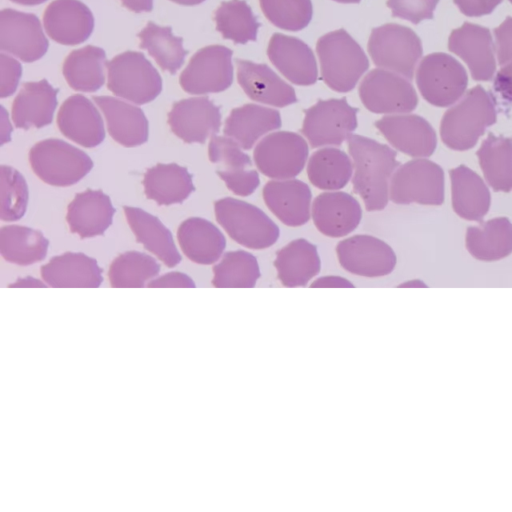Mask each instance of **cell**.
<instances>
[{
  "label": "cell",
  "mask_w": 512,
  "mask_h": 512,
  "mask_svg": "<svg viewBox=\"0 0 512 512\" xmlns=\"http://www.w3.org/2000/svg\"><path fill=\"white\" fill-rule=\"evenodd\" d=\"M347 142L354 168V192L362 198L367 211L384 209L389 200L391 177L400 166L396 151L361 135L352 134Z\"/></svg>",
  "instance_id": "cell-1"
},
{
  "label": "cell",
  "mask_w": 512,
  "mask_h": 512,
  "mask_svg": "<svg viewBox=\"0 0 512 512\" xmlns=\"http://www.w3.org/2000/svg\"><path fill=\"white\" fill-rule=\"evenodd\" d=\"M495 101L490 92L477 85L459 103L448 109L441 120L440 136L453 150L464 151L476 145L486 129L496 122Z\"/></svg>",
  "instance_id": "cell-2"
},
{
  "label": "cell",
  "mask_w": 512,
  "mask_h": 512,
  "mask_svg": "<svg viewBox=\"0 0 512 512\" xmlns=\"http://www.w3.org/2000/svg\"><path fill=\"white\" fill-rule=\"evenodd\" d=\"M316 52L323 81L337 92L351 91L369 68L363 49L344 29L320 37Z\"/></svg>",
  "instance_id": "cell-3"
},
{
  "label": "cell",
  "mask_w": 512,
  "mask_h": 512,
  "mask_svg": "<svg viewBox=\"0 0 512 512\" xmlns=\"http://www.w3.org/2000/svg\"><path fill=\"white\" fill-rule=\"evenodd\" d=\"M217 222L235 242L249 249H265L279 238V228L257 206L226 197L214 203Z\"/></svg>",
  "instance_id": "cell-4"
},
{
  "label": "cell",
  "mask_w": 512,
  "mask_h": 512,
  "mask_svg": "<svg viewBox=\"0 0 512 512\" xmlns=\"http://www.w3.org/2000/svg\"><path fill=\"white\" fill-rule=\"evenodd\" d=\"M29 163L38 178L57 187L76 184L93 167V161L84 151L55 138L36 143L29 151Z\"/></svg>",
  "instance_id": "cell-5"
},
{
  "label": "cell",
  "mask_w": 512,
  "mask_h": 512,
  "mask_svg": "<svg viewBox=\"0 0 512 512\" xmlns=\"http://www.w3.org/2000/svg\"><path fill=\"white\" fill-rule=\"evenodd\" d=\"M108 89L135 104L153 101L162 90V78L141 52L126 51L106 64Z\"/></svg>",
  "instance_id": "cell-6"
},
{
  "label": "cell",
  "mask_w": 512,
  "mask_h": 512,
  "mask_svg": "<svg viewBox=\"0 0 512 512\" xmlns=\"http://www.w3.org/2000/svg\"><path fill=\"white\" fill-rule=\"evenodd\" d=\"M368 52L379 68L412 80L423 50L420 38L411 28L388 23L372 30Z\"/></svg>",
  "instance_id": "cell-7"
},
{
  "label": "cell",
  "mask_w": 512,
  "mask_h": 512,
  "mask_svg": "<svg viewBox=\"0 0 512 512\" xmlns=\"http://www.w3.org/2000/svg\"><path fill=\"white\" fill-rule=\"evenodd\" d=\"M416 83L422 97L437 107H448L464 94L468 77L454 57L436 52L425 56L416 71Z\"/></svg>",
  "instance_id": "cell-8"
},
{
  "label": "cell",
  "mask_w": 512,
  "mask_h": 512,
  "mask_svg": "<svg viewBox=\"0 0 512 512\" xmlns=\"http://www.w3.org/2000/svg\"><path fill=\"white\" fill-rule=\"evenodd\" d=\"M389 198L396 204L441 205L444 201V172L428 159H413L393 173Z\"/></svg>",
  "instance_id": "cell-9"
},
{
  "label": "cell",
  "mask_w": 512,
  "mask_h": 512,
  "mask_svg": "<svg viewBox=\"0 0 512 512\" xmlns=\"http://www.w3.org/2000/svg\"><path fill=\"white\" fill-rule=\"evenodd\" d=\"M357 112L345 97L320 99L304 110L301 132L313 148L341 145L357 127Z\"/></svg>",
  "instance_id": "cell-10"
},
{
  "label": "cell",
  "mask_w": 512,
  "mask_h": 512,
  "mask_svg": "<svg viewBox=\"0 0 512 512\" xmlns=\"http://www.w3.org/2000/svg\"><path fill=\"white\" fill-rule=\"evenodd\" d=\"M308 156L306 140L290 131H277L266 135L253 152L257 169L275 180L296 177L303 170Z\"/></svg>",
  "instance_id": "cell-11"
},
{
  "label": "cell",
  "mask_w": 512,
  "mask_h": 512,
  "mask_svg": "<svg viewBox=\"0 0 512 512\" xmlns=\"http://www.w3.org/2000/svg\"><path fill=\"white\" fill-rule=\"evenodd\" d=\"M232 55L233 51L222 45L198 50L180 74V86L193 95L226 90L233 82Z\"/></svg>",
  "instance_id": "cell-12"
},
{
  "label": "cell",
  "mask_w": 512,
  "mask_h": 512,
  "mask_svg": "<svg viewBox=\"0 0 512 512\" xmlns=\"http://www.w3.org/2000/svg\"><path fill=\"white\" fill-rule=\"evenodd\" d=\"M359 96L363 105L377 114H405L418 104L417 93L408 80L380 68L363 78Z\"/></svg>",
  "instance_id": "cell-13"
},
{
  "label": "cell",
  "mask_w": 512,
  "mask_h": 512,
  "mask_svg": "<svg viewBox=\"0 0 512 512\" xmlns=\"http://www.w3.org/2000/svg\"><path fill=\"white\" fill-rule=\"evenodd\" d=\"M340 265L348 272L364 277L390 274L396 265L393 249L384 241L370 235H354L336 246Z\"/></svg>",
  "instance_id": "cell-14"
},
{
  "label": "cell",
  "mask_w": 512,
  "mask_h": 512,
  "mask_svg": "<svg viewBox=\"0 0 512 512\" xmlns=\"http://www.w3.org/2000/svg\"><path fill=\"white\" fill-rule=\"evenodd\" d=\"M49 42L39 18L32 13L5 8L0 14V48L24 62H34L47 52Z\"/></svg>",
  "instance_id": "cell-15"
},
{
  "label": "cell",
  "mask_w": 512,
  "mask_h": 512,
  "mask_svg": "<svg viewBox=\"0 0 512 512\" xmlns=\"http://www.w3.org/2000/svg\"><path fill=\"white\" fill-rule=\"evenodd\" d=\"M172 132L186 143H204L221 126L220 108L208 97H192L175 102L168 113Z\"/></svg>",
  "instance_id": "cell-16"
},
{
  "label": "cell",
  "mask_w": 512,
  "mask_h": 512,
  "mask_svg": "<svg viewBox=\"0 0 512 512\" xmlns=\"http://www.w3.org/2000/svg\"><path fill=\"white\" fill-rule=\"evenodd\" d=\"M375 127L398 151L412 157H428L437 146L430 123L415 114H393L375 122Z\"/></svg>",
  "instance_id": "cell-17"
},
{
  "label": "cell",
  "mask_w": 512,
  "mask_h": 512,
  "mask_svg": "<svg viewBox=\"0 0 512 512\" xmlns=\"http://www.w3.org/2000/svg\"><path fill=\"white\" fill-rule=\"evenodd\" d=\"M448 48L468 65L476 81L492 79L496 62L490 30L486 27L465 22L454 29L448 40Z\"/></svg>",
  "instance_id": "cell-18"
},
{
  "label": "cell",
  "mask_w": 512,
  "mask_h": 512,
  "mask_svg": "<svg viewBox=\"0 0 512 512\" xmlns=\"http://www.w3.org/2000/svg\"><path fill=\"white\" fill-rule=\"evenodd\" d=\"M43 24L48 36L55 42L77 45L90 37L94 17L80 0H54L44 11Z\"/></svg>",
  "instance_id": "cell-19"
},
{
  "label": "cell",
  "mask_w": 512,
  "mask_h": 512,
  "mask_svg": "<svg viewBox=\"0 0 512 512\" xmlns=\"http://www.w3.org/2000/svg\"><path fill=\"white\" fill-rule=\"evenodd\" d=\"M267 55L279 72L293 84L307 86L317 81L318 69L314 53L299 38L273 34Z\"/></svg>",
  "instance_id": "cell-20"
},
{
  "label": "cell",
  "mask_w": 512,
  "mask_h": 512,
  "mask_svg": "<svg viewBox=\"0 0 512 512\" xmlns=\"http://www.w3.org/2000/svg\"><path fill=\"white\" fill-rule=\"evenodd\" d=\"M60 132L86 148L98 146L105 138L103 119L96 106L85 96L68 97L57 114Z\"/></svg>",
  "instance_id": "cell-21"
},
{
  "label": "cell",
  "mask_w": 512,
  "mask_h": 512,
  "mask_svg": "<svg viewBox=\"0 0 512 512\" xmlns=\"http://www.w3.org/2000/svg\"><path fill=\"white\" fill-rule=\"evenodd\" d=\"M311 216L322 234L339 238L357 228L362 218V209L350 194L330 191L321 193L314 199Z\"/></svg>",
  "instance_id": "cell-22"
},
{
  "label": "cell",
  "mask_w": 512,
  "mask_h": 512,
  "mask_svg": "<svg viewBox=\"0 0 512 512\" xmlns=\"http://www.w3.org/2000/svg\"><path fill=\"white\" fill-rule=\"evenodd\" d=\"M263 199L270 211L287 226L298 227L310 219L312 193L303 181L294 178L269 181L263 188Z\"/></svg>",
  "instance_id": "cell-23"
},
{
  "label": "cell",
  "mask_w": 512,
  "mask_h": 512,
  "mask_svg": "<svg viewBox=\"0 0 512 512\" xmlns=\"http://www.w3.org/2000/svg\"><path fill=\"white\" fill-rule=\"evenodd\" d=\"M237 80L246 95L263 104L284 107L297 102L294 89L266 64L236 59Z\"/></svg>",
  "instance_id": "cell-24"
},
{
  "label": "cell",
  "mask_w": 512,
  "mask_h": 512,
  "mask_svg": "<svg viewBox=\"0 0 512 512\" xmlns=\"http://www.w3.org/2000/svg\"><path fill=\"white\" fill-rule=\"evenodd\" d=\"M115 208L102 190L87 189L75 195L67 207L66 221L81 238L102 235L112 224Z\"/></svg>",
  "instance_id": "cell-25"
},
{
  "label": "cell",
  "mask_w": 512,
  "mask_h": 512,
  "mask_svg": "<svg viewBox=\"0 0 512 512\" xmlns=\"http://www.w3.org/2000/svg\"><path fill=\"white\" fill-rule=\"evenodd\" d=\"M40 271L45 283L54 288H96L103 281L97 261L81 252L54 256Z\"/></svg>",
  "instance_id": "cell-26"
},
{
  "label": "cell",
  "mask_w": 512,
  "mask_h": 512,
  "mask_svg": "<svg viewBox=\"0 0 512 512\" xmlns=\"http://www.w3.org/2000/svg\"><path fill=\"white\" fill-rule=\"evenodd\" d=\"M105 116L110 136L125 147H135L148 140V120L137 106L110 96H94Z\"/></svg>",
  "instance_id": "cell-27"
},
{
  "label": "cell",
  "mask_w": 512,
  "mask_h": 512,
  "mask_svg": "<svg viewBox=\"0 0 512 512\" xmlns=\"http://www.w3.org/2000/svg\"><path fill=\"white\" fill-rule=\"evenodd\" d=\"M58 89L46 79L26 82L12 103V120L19 129L49 125L57 107Z\"/></svg>",
  "instance_id": "cell-28"
},
{
  "label": "cell",
  "mask_w": 512,
  "mask_h": 512,
  "mask_svg": "<svg viewBox=\"0 0 512 512\" xmlns=\"http://www.w3.org/2000/svg\"><path fill=\"white\" fill-rule=\"evenodd\" d=\"M279 111L257 104L232 109L225 120L223 132L244 150L251 149L268 132L281 127Z\"/></svg>",
  "instance_id": "cell-29"
},
{
  "label": "cell",
  "mask_w": 512,
  "mask_h": 512,
  "mask_svg": "<svg viewBox=\"0 0 512 512\" xmlns=\"http://www.w3.org/2000/svg\"><path fill=\"white\" fill-rule=\"evenodd\" d=\"M124 214L137 241L166 266L174 267L182 259L170 230L154 215L131 206H124Z\"/></svg>",
  "instance_id": "cell-30"
},
{
  "label": "cell",
  "mask_w": 512,
  "mask_h": 512,
  "mask_svg": "<svg viewBox=\"0 0 512 512\" xmlns=\"http://www.w3.org/2000/svg\"><path fill=\"white\" fill-rule=\"evenodd\" d=\"M177 238L184 254L202 265L215 263L226 247V239L220 229L200 217L184 220L178 228Z\"/></svg>",
  "instance_id": "cell-31"
},
{
  "label": "cell",
  "mask_w": 512,
  "mask_h": 512,
  "mask_svg": "<svg viewBox=\"0 0 512 512\" xmlns=\"http://www.w3.org/2000/svg\"><path fill=\"white\" fill-rule=\"evenodd\" d=\"M142 183L146 197L161 206L182 203L195 190L190 172L176 163L149 168Z\"/></svg>",
  "instance_id": "cell-32"
},
{
  "label": "cell",
  "mask_w": 512,
  "mask_h": 512,
  "mask_svg": "<svg viewBox=\"0 0 512 512\" xmlns=\"http://www.w3.org/2000/svg\"><path fill=\"white\" fill-rule=\"evenodd\" d=\"M452 207L463 219L481 222L490 208V192L482 178L465 165L450 170Z\"/></svg>",
  "instance_id": "cell-33"
},
{
  "label": "cell",
  "mask_w": 512,
  "mask_h": 512,
  "mask_svg": "<svg viewBox=\"0 0 512 512\" xmlns=\"http://www.w3.org/2000/svg\"><path fill=\"white\" fill-rule=\"evenodd\" d=\"M274 266L283 286L301 287L320 272L321 262L315 245L296 239L277 252Z\"/></svg>",
  "instance_id": "cell-34"
},
{
  "label": "cell",
  "mask_w": 512,
  "mask_h": 512,
  "mask_svg": "<svg viewBox=\"0 0 512 512\" xmlns=\"http://www.w3.org/2000/svg\"><path fill=\"white\" fill-rule=\"evenodd\" d=\"M466 248L476 259L496 261L512 253V223L506 217H497L466 231Z\"/></svg>",
  "instance_id": "cell-35"
},
{
  "label": "cell",
  "mask_w": 512,
  "mask_h": 512,
  "mask_svg": "<svg viewBox=\"0 0 512 512\" xmlns=\"http://www.w3.org/2000/svg\"><path fill=\"white\" fill-rule=\"evenodd\" d=\"M106 54L100 47L88 45L72 51L63 63V75L76 91L94 92L105 82Z\"/></svg>",
  "instance_id": "cell-36"
},
{
  "label": "cell",
  "mask_w": 512,
  "mask_h": 512,
  "mask_svg": "<svg viewBox=\"0 0 512 512\" xmlns=\"http://www.w3.org/2000/svg\"><path fill=\"white\" fill-rule=\"evenodd\" d=\"M485 180L494 191L512 190V138L489 133L476 152Z\"/></svg>",
  "instance_id": "cell-37"
},
{
  "label": "cell",
  "mask_w": 512,
  "mask_h": 512,
  "mask_svg": "<svg viewBox=\"0 0 512 512\" xmlns=\"http://www.w3.org/2000/svg\"><path fill=\"white\" fill-rule=\"evenodd\" d=\"M353 170L351 158L344 151L329 146L315 151L307 164L310 182L321 190L335 191L345 187Z\"/></svg>",
  "instance_id": "cell-38"
},
{
  "label": "cell",
  "mask_w": 512,
  "mask_h": 512,
  "mask_svg": "<svg viewBox=\"0 0 512 512\" xmlns=\"http://www.w3.org/2000/svg\"><path fill=\"white\" fill-rule=\"evenodd\" d=\"M49 241L38 230L21 225L3 226L0 231V252L13 264L31 265L46 257Z\"/></svg>",
  "instance_id": "cell-39"
},
{
  "label": "cell",
  "mask_w": 512,
  "mask_h": 512,
  "mask_svg": "<svg viewBox=\"0 0 512 512\" xmlns=\"http://www.w3.org/2000/svg\"><path fill=\"white\" fill-rule=\"evenodd\" d=\"M138 37L140 48L146 49L162 70L175 74L183 65L188 51L183 47V39L173 35L171 27L149 21Z\"/></svg>",
  "instance_id": "cell-40"
},
{
  "label": "cell",
  "mask_w": 512,
  "mask_h": 512,
  "mask_svg": "<svg viewBox=\"0 0 512 512\" xmlns=\"http://www.w3.org/2000/svg\"><path fill=\"white\" fill-rule=\"evenodd\" d=\"M216 29L223 38L236 44L255 41L260 23L245 0H229L220 4L214 13Z\"/></svg>",
  "instance_id": "cell-41"
},
{
  "label": "cell",
  "mask_w": 512,
  "mask_h": 512,
  "mask_svg": "<svg viewBox=\"0 0 512 512\" xmlns=\"http://www.w3.org/2000/svg\"><path fill=\"white\" fill-rule=\"evenodd\" d=\"M160 272V264L150 255L127 251L116 257L108 271L109 282L115 288L147 286Z\"/></svg>",
  "instance_id": "cell-42"
},
{
  "label": "cell",
  "mask_w": 512,
  "mask_h": 512,
  "mask_svg": "<svg viewBox=\"0 0 512 512\" xmlns=\"http://www.w3.org/2000/svg\"><path fill=\"white\" fill-rule=\"evenodd\" d=\"M260 276L254 255L243 250L229 251L213 267L212 284L217 288H252Z\"/></svg>",
  "instance_id": "cell-43"
},
{
  "label": "cell",
  "mask_w": 512,
  "mask_h": 512,
  "mask_svg": "<svg viewBox=\"0 0 512 512\" xmlns=\"http://www.w3.org/2000/svg\"><path fill=\"white\" fill-rule=\"evenodd\" d=\"M266 18L280 29L299 31L311 21V0H259Z\"/></svg>",
  "instance_id": "cell-44"
},
{
  "label": "cell",
  "mask_w": 512,
  "mask_h": 512,
  "mask_svg": "<svg viewBox=\"0 0 512 512\" xmlns=\"http://www.w3.org/2000/svg\"><path fill=\"white\" fill-rule=\"evenodd\" d=\"M1 219L12 222L26 212L29 190L24 176L15 168L1 165Z\"/></svg>",
  "instance_id": "cell-45"
},
{
  "label": "cell",
  "mask_w": 512,
  "mask_h": 512,
  "mask_svg": "<svg viewBox=\"0 0 512 512\" xmlns=\"http://www.w3.org/2000/svg\"><path fill=\"white\" fill-rule=\"evenodd\" d=\"M208 157L212 163L222 164L227 170L246 169L252 166L248 154L228 136L213 135L208 146Z\"/></svg>",
  "instance_id": "cell-46"
},
{
  "label": "cell",
  "mask_w": 512,
  "mask_h": 512,
  "mask_svg": "<svg viewBox=\"0 0 512 512\" xmlns=\"http://www.w3.org/2000/svg\"><path fill=\"white\" fill-rule=\"evenodd\" d=\"M439 0H387V6L393 17L418 24L425 19H432Z\"/></svg>",
  "instance_id": "cell-47"
},
{
  "label": "cell",
  "mask_w": 512,
  "mask_h": 512,
  "mask_svg": "<svg viewBox=\"0 0 512 512\" xmlns=\"http://www.w3.org/2000/svg\"><path fill=\"white\" fill-rule=\"evenodd\" d=\"M227 188L238 196H249L259 186V174L253 169L217 170Z\"/></svg>",
  "instance_id": "cell-48"
},
{
  "label": "cell",
  "mask_w": 512,
  "mask_h": 512,
  "mask_svg": "<svg viewBox=\"0 0 512 512\" xmlns=\"http://www.w3.org/2000/svg\"><path fill=\"white\" fill-rule=\"evenodd\" d=\"M1 85L0 96L6 98L11 96L18 84L22 74L21 64L11 56L0 54Z\"/></svg>",
  "instance_id": "cell-49"
},
{
  "label": "cell",
  "mask_w": 512,
  "mask_h": 512,
  "mask_svg": "<svg viewBox=\"0 0 512 512\" xmlns=\"http://www.w3.org/2000/svg\"><path fill=\"white\" fill-rule=\"evenodd\" d=\"M494 36L499 65L507 64L512 60V17L494 29Z\"/></svg>",
  "instance_id": "cell-50"
},
{
  "label": "cell",
  "mask_w": 512,
  "mask_h": 512,
  "mask_svg": "<svg viewBox=\"0 0 512 512\" xmlns=\"http://www.w3.org/2000/svg\"><path fill=\"white\" fill-rule=\"evenodd\" d=\"M460 11L470 17L490 14L503 0H453Z\"/></svg>",
  "instance_id": "cell-51"
},
{
  "label": "cell",
  "mask_w": 512,
  "mask_h": 512,
  "mask_svg": "<svg viewBox=\"0 0 512 512\" xmlns=\"http://www.w3.org/2000/svg\"><path fill=\"white\" fill-rule=\"evenodd\" d=\"M149 288H167V287H182L193 288L195 283L187 274L182 272H169L161 276L155 277L148 282Z\"/></svg>",
  "instance_id": "cell-52"
},
{
  "label": "cell",
  "mask_w": 512,
  "mask_h": 512,
  "mask_svg": "<svg viewBox=\"0 0 512 512\" xmlns=\"http://www.w3.org/2000/svg\"><path fill=\"white\" fill-rule=\"evenodd\" d=\"M493 88L503 100L512 102V61L497 72Z\"/></svg>",
  "instance_id": "cell-53"
},
{
  "label": "cell",
  "mask_w": 512,
  "mask_h": 512,
  "mask_svg": "<svg viewBox=\"0 0 512 512\" xmlns=\"http://www.w3.org/2000/svg\"><path fill=\"white\" fill-rule=\"evenodd\" d=\"M311 288H353L354 285L347 279L340 276H324L314 280Z\"/></svg>",
  "instance_id": "cell-54"
},
{
  "label": "cell",
  "mask_w": 512,
  "mask_h": 512,
  "mask_svg": "<svg viewBox=\"0 0 512 512\" xmlns=\"http://www.w3.org/2000/svg\"><path fill=\"white\" fill-rule=\"evenodd\" d=\"M122 4L133 12H149L153 9V0H121Z\"/></svg>",
  "instance_id": "cell-55"
},
{
  "label": "cell",
  "mask_w": 512,
  "mask_h": 512,
  "mask_svg": "<svg viewBox=\"0 0 512 512\" xmlns=\"http://www.w3.org/2000/svg\"><path fill=\"white\" fill-rule=\"evenodd\" d=\"M8 112L6 109L2 106L1 107V145H4L5 143L9 142L11 140V134H12V125L10 123Z\"/></svg>",
  "instance_id": "cell-56"
},
{
  "label": "cell",
  "mask_w": 512,
  "mask_h": 512,
  "mask_svg": "<svg viewBox=\"0 0 512 512\" xmlns=\"http://www.w3.org/2000/svg\"><path fill=\"white\" fill-rule=\"evenodd\" d=\"M41 280L32 276L22 277L17 279L14 283L10 284L9 287H47Z\"/></svg>",
  "instance_id": "cell-57"
},
{
  "label": "cell",
  "mask_w": 512,
  "mask_h": 512,
  "mask_svg": "<svg viewBox=\"0 0 512 512\" xmlns=\"http://www.w3.org/2000/svg\"><path fill=\"white\" fill-rule=\"evenodd\" d=\"M12 2L21 4V5H39L41 3H44L46 0H11Z\"/></svg>",
  "instance_id": "cell-58"
},
{
  "label": "cell",
  "mask_w": 512,
  "mask_h": 512,
  "mask_svg": "<svg viewBox=\"0 0 512 512\" xmlns=\"http://www.w3.org/2000/svg\"><path fill=\"white\" fill-rule=\"evenodd\" d=\"M170 1L180 4V5L193 6V5L200 4V3L204 2L205 0H170Z\"/></svg>",
  "instance_id": "cell-59"
},
{
  "label": "cell",
  "mask_w": 512,
  "mask_h": 512,
  "mask_svg": "<svg viewBox=\"0 0 512 512\" xmlns=\"http://www.w3.org/2000/svg\"><path fill=\"white\" fill-rule=\"evenodd\" d=\"M411 286H423L419 281H410L399 285L398 287H411Z\"/></svg>",
  "instance_id": "cell-60"
},
{
  "label": "cell",
  "mask_w": 512,
  "mask_h": 512,
  "mask_svg": "<svg viewBox=\"0 0 512 512\" xmlns=\"http://www.w3.org/2000/svg\"><path fill=\"white\" fill-rule=\"evenodd\" d=\"M340 3H359L360 0H334Z\"/></svg>",
  "instance_id": "cell-61"
},
{
  "label": "cell",
  "mask_w": 512,
  "mask_h": 512,
  "mask_svg": "<svg viewBox=\"0 0 512 512\" xmlns=\"http://www.w3.org/2000/svg\"><path fill=\"white\" fill-rule=\"evenodd\" d=\"M512 3V0H509Z\"/></svg>",
  "instance_id": "cell-62"
}]
</instances>
